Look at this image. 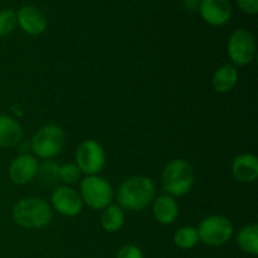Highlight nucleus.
I'll return each instance as SVG.
<instances>
[{
    "label": "nucleus",
    "mask_w": 258,
    "mask_h": 258,
    "mask_svg": "<svg viewBox=\"0 0 258 258\" xmlns=\"http://www.w3.org/2000/svg\"><path fill=\"white\" fill-rule=\"evenodd\" d=\"M199 3H201V0H183L184 8L189 12H194V10L198 9Z\"/></svg>",
    "instance_id": "obj_25"
},
{
    "label": "nucleus",
    "mask_w": 258,
    "mask_h": 258,
    "mask_svg": "<svg viewBox=\"0 0 258 258\" xmlns=\"http://www.w3.org/2000/svg\"><path fill=\"white\" fill-rule=\"evenodd\" d=\"M228 54L236 66H246L253 60L256 42L249 30L237 29L228 39Z\"/></svg>",
    "instance_id": "obj_8"
},
{
    "label": "nucleus",
    "mask_w": 258,
    "mask_h": 258,
    "mask_svg": "<svg viewBox=\"0 0 258 258\" xmlns=\"http://www.w3.org/2000/svg\"><path fill=\"white\" fill-rule=\"evenodd\" d=\"M179 214V206L169 194L158 197L154 202V216L161 224H171Z\"/></svg>",
    "instance_id": "obj_14"
},
{
    "label": "nucleus",
    "mask_w": 258,
    "mask_h": 258,
    "mask_svg": "<svg viewBox=\"0 0 258 258\" xmlns=\"http://www.w3.org/2000/svg\"><path fill=\"white\" fill-rule=\"evenodd\" d=\"M123 221H125V217H123L122 208H120L117 204H110L108 207H106L101 216L102 228L110 233L120 231L123 226Z\"/></svg>",
    "instance_id": "obj_17"
},
{
    "label": "nucleus",
    "mask_w": 258,
    "mask_h": 258,
    "mask_svg": "<svg viewBox=\"0 0 258 258\" xmlns=\"http://www.w3.org/2000/svg\"><path fill=\"white\" fill-rule=\"evenodd\" d=\"M199 241L208 246H222L231 239L233 226L231 221L222 216H211L201 222L198 227Z\"/></svg>",
    "instance_id": "obj_6"
},
{
    "label": "nucleus",
    "mask_w": 258,
    "mask_h": 258,
    "mask_svg": "<svg viewBox=\"0 0 258 258\" xmlns=\"http://www.w3.org/2000/svg\"><path fill=\"white\" fill-rule=\"evenodd\" d=\"M81 198L90 208L105 209L113 199V190L106 179L90 175L81 183Z\"/></svg>",
    "instance_id": "obj_5"
},
{
    "label": "nucleus",
    "mask_w": 258,
    "mask_h": 258,
    "mask_svg": "<svg viewBox=\"0 0 258 258\" xmlns=\"http://www.w3.org/2000/svg\"><path fill=\"white\" fill-rule=\"evenodd\" d=\"M237 4L247 14H256L258 12V0H237Z\"/></svg>",
    "instance_id": "obj_24"
},
{
    "label": "nucleus",
    "mask_w": 258,
    "mask_h": 258,
    "mask_svg": "<svg viewBox=\"0 0 258 258\" xmlns=\"http://www.w3.org/2000/svg\"><path fill=\"white\" fill-rule=\"evenodd\" d=\"M233 176L241 183H252L258 178V159L253 154H241L232 164Z\"/></svg>",
    "instance_id": "obj_13"
},
{
    "label": "nucleus",
    "mask_w": 258,
    "mask_h": 258,
    "mask_svg": "<svg viewBox=\"0 0 258 258\" xmlns=\"http://www.w3.org/2000/svg\"><path fill=\"white\" fill-rule=\"evenodd\" d=\"M199 242L198 231L194 227H181L174 234V243L181 249H190Z\"/></svg>",
    "instance_id": "obj_19"
},
{
    "label": "nucleus",
    "mask_w": 258,
    "mask_h": 258,
    "mask_svg": "<svg viewBox=\"0 0 258 258\" xmlns=\"http://www.w3.org/2000/svg\"><path fill=\"white\" fill-rule=\"evenodd\" d=\"M38 163L34 156L23 154L17 156L9 166V178L14 184H27L34 179L38 173Z\"/></svg>",
    "instance_id": "obj_12"
},
{
    "label": "nucleus",
    "mask_w": 258,
    "mask_h": 258,
    "mask_svg": "<svg viewBox=\"0 0 258 258\" xmlns=\"http://www.w3.org/2000/svg\"><path fill=\"white\" fill-rule=\"evenodd\" d=\"M116 258H144V254L139 247L128 244V246L122 247V248L118 251Z\"/></svg>",
    "instance_id": "obj_23"
},
{
    "label": "nucleus",
    "mask_w": 258,
    "mask_h": 258,
    "mask_svg": "<svg viewBox=\"0 0 258 258\" xmlns=\"http://www.w3.org/2000/svg\"><path fill=\"white\" fill-rule=\"evenodd\" d=\"M237 243L241 247L242 251L249 254L257 256L258 254V226L257 224H248L244 226L239 231L237 237Z\"/></svg>",
    "instance_id": "obj_18"
},
{
    "label": "nucleus",
    "mask_w": 258,
    "mask_h": 258,
    "mask_svg": "<svg viewBox=\"0 0 258 258\" xmlns=\"http://www.w3.org/2000/svg\"><path fill=\"white\" fill-rule=\"evenodd\" d=\"M106 163L105 150L95 140H86L76 151V165L87 175H97Z\"/></svg>",
    "instance_id": "obj_7"
},
{
    "label": "nucleus",
    "mask_w": 258,
    "mask_h": 258,
    "mask_svg": "<svg viewBox=\"0 0 258 258\" xmlns=\"http://www.w3.org/2000/svg\"><path fill=\"white\" fill-rule=\"evenodd\" d=\"M64 145V133L62 127L54 123L43 126L34 134L30 141L33 153L39 158L50 159L60 153Z\"/></svg>",
    "instance_id": "obj_4"
},
{
    "label": "nucleus",
    "mask_w": 258,
    "mask_h": 258,
    "mask_svg": "<svg viewBox=\"0 0 258 258\" xmlns=\"http://www.w3.org/2000/svg\"><path fill=\"white\" fill-rule=\"evenodd\" d=\"M52 206L58 213L66 217H75L81 213L83 207L80 194L68 186H59L52 194Z\"/></svg>",
    "instance_id": "obj_9"
},
{
    "label": "nucleus",
    "mask_w": 258,
    "mask_h": 258,
    "mask_svg": "<svg viewBox=\"0 0 258 258\" xmlns=\"http://www.w3.org/2000/svg\"><path fill=\"white\" fill-rule=\"evenodd\" d=\"M22 126L17 120L0 113V148H12L22 140Z\"/></svg>",
    "instance_id": "obj_15"
},
{
    "label": "nucleus",
    "mask_w": 258,
    "mask_h": 258,
    "mask_svg": "<svg viewBox=\"0 0 258 258\" xmlns=\"http://www.w3.org/2000/svg\"><path fill=\"white\" fill-rule=\"evenodd\" d=\"M39 179L44 185H53L59 179V166L53 161L47 160L38 166V173Z\"/></svg>",
    "instance_id": "obj_20"
},
{
    "label": "nucleus",
    "mask_w": 258,
    "mask_h": 258,
    "mask_svg": "<svg viewBox=\"0 0 258 258\" xmlns=\"http://www.w3.org/2000/svg\"><path fill=\"white\" fill-rule=\"evenodd\" d=\"M17 22L27 34L39 35L47 28V18L44 13L32 5L22 7L17 13Z\"/></svg>",
    "instance_id": "obj_11"
},
{
    "label": "nucleus",
    "mask_w": 258,
    "mask_h": 258,
    "mask_svg": "<svg viewBox=\"0 0 258 258\" xmlns=\"http://www.w3.org/2000/svg\"><path fill=\"white\" fill-rule=\"evenodd\" d=\"M194 184V170L188 161L174 159L163 171L164 190L171 197H181L189 193Z\"/></svg>",
    "instance_id": "obj_3"
},
{
    "label": "nucleus",
    "mask_w": 258,
    "mask_h": 258,
    "mask_svg": "<svg viewBox=\"0 0 258 258\" xmlns=\"http://www.w3.org/2000/svg\"><path fill=\"white\" fill-rule=\"evenodd\" d=\"M202 18L208 24L224 25L232 17V5L229 0H201L198 7Z\"/></svg>",
    "instance_id": "obj_10"
},
{
    "label": "nucleus",
    "mask_w": 258,
    "mask_h": 258,
    "mask_svg": "<svg viewBox=\"0 0 258 258\" xmlns=\"http://www.w3.org/2000/svg\"><path fill=\"white\" fill-rule=\"evenodd\" d=\"M81 170L76 164H64L59 166V179L66 184H75L80 179Z\"/></svg>",
    "instance_id": "obj_22"
},
{
    "label": "nucleus",
    "mask_w": 258,
    "mask_h": 258,
    "mask_svg": "<svg viewBox=\"0 0 258 258\" xmlns=\"http://www.w3.org/2000/svg\"><path fill=\"white\" fill-rule=\"evenodd\" d=\"M13 219L24 228H43L53 219V212L49 204L42 198L28 197L20 199L13 208Z\"/></svg>",
    "instance_id": "obj_2"
},
{
    "label": "nucleus",
    "mask_w": 258,
    "mask_h": 258,
    "mask_svg": "<svg viewBox=\"0 0 258 258\" xmlns=\"http://www.w3.org/2000/svg\"><path fill=\"white\" fill-rule=\"evenodd\" d=\"M17 13L12 9L0 10V37H7L17 25Z\"/></svg>",
    "instance_id": "obj_21"
},
{
    "label": "nucleus",
    "mask_w": 258,
    "mask_h": 258,
    "mask_svg": "<svg viewBox=\"0 0 258 258\" xmlns=\"http://www.w3.org/2000/svg\"><path fill=\"white\" fill-rule=\"evenodd\" d=\"M238 81V71L234 66L224 64L213 76V87L217 92H229Z\"/></svg>",
    "instance_id": "obj_16"
},
{
    "label": "nucleus",
    "mask_w": 258,
    "mask_h": 258,
    "mask_svg": "<svg viewBox=\"0 0 258 258\" xmlns=\"http://www.w3.org/2000/svg\"><path fill=\"white\" fill-rule=\"evenodd\" d=\"M155 198V185L146 176H133L121 184L117 191L120 208L127 211H143Z\"/></svg>",
    "instance_id": "obj_1"
}]
</instances>
